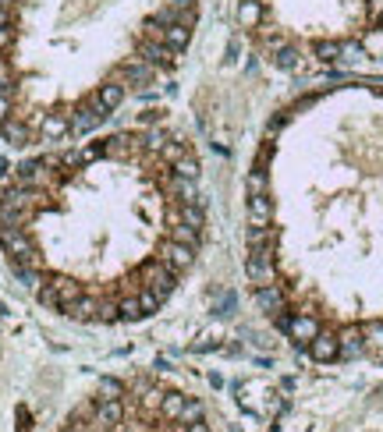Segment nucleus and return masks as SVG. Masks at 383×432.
<instances>
[{
    "label": "nucleus",
    "instance_id": "f257e3e1",
    "mask_svg": "<svg viewBox=\"0 0 383 432\" xmlns=\"http://www.w3.org/2000/svg\"><path fill=\"white\" fill-rule=\"evenodd\" d=\"M273 322H277V330L288 333V340H295L298 347H309L316 340V333L323 330L319 319L312 312H284V315H277Z\"/></svg>",
    "mask_w": 383,
    "mask_h": 432
},
{
    "label": "nucleus",
    "instance_id": "f03ea898",
    "mask_svg": "<svg viewBox=\"0 0 383 432\" xmlns=\"http://www.w3.org/2000/svg\"><path fill=\"white\" fill-rule=\"evenodd\" d=\"M245 277L252 287H266V284H277V262H273V252H249L245 255Z\"/></svg>",
    "mask_w": 383,
    "mask_h": 432
},
{
    "label": "nucleus",
    "instance_id": "7ed1b4c3",
    "mask_svg": "<svg viewBox=\"0 0 383 432\" xmlns=\"http://www.w3.org/2000/svg\"><path fill=\"white\" fill-rule=\"evenodd\" d=\"M256 308L270 319H277L288 312V294L281 284H266V287H256Z\"/></svg>",
    "mask_w": 383,
    "mask_h": 432
},
{
    "label": "nucleus",
    "instance_id": "20e7f679",
    "mask_svg": "<svg viewBox=\"0 0 383 432\" xmlns=\"http://www.w3.org/2000/svg\"><path fill=\"white\" fill-rule=\"evenodd\" d=\"M305 351H309V358H312L316 365L341 361V340H337V333H330V330H319V333H316V340H312Z\"/></svg>",
    "mask_w": 383,
    "mask_h": 432
},
{
    "label": "nucleus",
    "instance_id": "39448f33",
    "mask_svg": "<svg viewBox=\"0 0 383 432\" xmlns=\"http://www.w3.org/2000/svg\"><path fill=\"white\" fill-rule=\"evenodd\" d=\"M245 213H249V227H270L273 224V199H270V192L249 195Z\"/></svg>",
    "mask_w": 383,
    "mask_h": 432
},
{
    "label": "nucleus",
    "instance_id": "423d86ee",
    "mask_svg": "<svg viewBox=\"0 0 383 432\" xmlns=\"http://www.w3.org/2000/svg\"><path fill=\"white\" fill-rule=\"evenodd\" d=\"M341 340V358L344 361H355V358H365V337H362V326H344L337 333Z\"/></svg>",
    "mask_w": 383,
    "mask_h": 432
},
{
    "label": "nucleus",
    "instance_id": "0eeeda50",
    "mask_svg": "<svg viewBox=\"0 0 383 432\" xmlns=\"http://www.w3.org/2000/svg\"><path fill=\"white\" fill-rule=\"evenodd\" d=\"M362 337H365V358L383 365V319L362 322Z\"/></svg>",
    "mask_w": 383,
    "mask_h": 432
},
{
    "label": "nucleus",
    "instance_id": "6e6552de",
    "mask_svg": "<svg viewBox=\"0 0 383 432\" xmlns=\"http://www.w3.org/2000/svg\"><path fill=\"white\" fill-rule=\"evenodd\" d=\"M263 18H266V4H263V0H242V4H238V25L242 29L256 32L263 25Z\"/></svg>",
    "mask_w": 383,
    "mask_h": 432
},
{
    "label": "nucleus",
    "instance_id": "1a4fd4ad",
    "mask_svg": "<svg viewBox=\"0 0 383 432\" xmlns=\"http://www.w3.org/2000/svg\"><path fill=\"white\" fill-rule=\"evenodd\" d=\"M341 39H316L312 43V57L319 64H341Z\"/></svg>",
    "mask_w": 383,
    "mask_h": 432
},
{
    "label": "nucleus",
    "instance_id": "9d476101",
    "mask_svg": "<svg viewBox=\"0 0 383 432\" xmlns=\"http://www.w3.org/2000/svg\"><path fill=\"white\" fill-rule=\"evenodd\" d=\"M270 61L277 64L281 71H298V68H302V53H298L291 43H284V46H277V50L270 53Z\"/></svg>",
    "mask_w": 383,
    "mask_h": 432
},
{
    "label": "nucleus",
    "instance_id": "9b49d317",
    "mask_svg": "<svg viewBox=\"0 0 383 432\" xmlns=\"http://www.w3.org/2000/svg\"><path fill=\"white\" fill-rule=\"evenodd\" d=\"M245 192H249V195H263V192H266V171H256V167H252V171H249V181H245Z\"/></svg>",
    "mask_w": 383,
    "mask_h": 432
}]
</instances>
